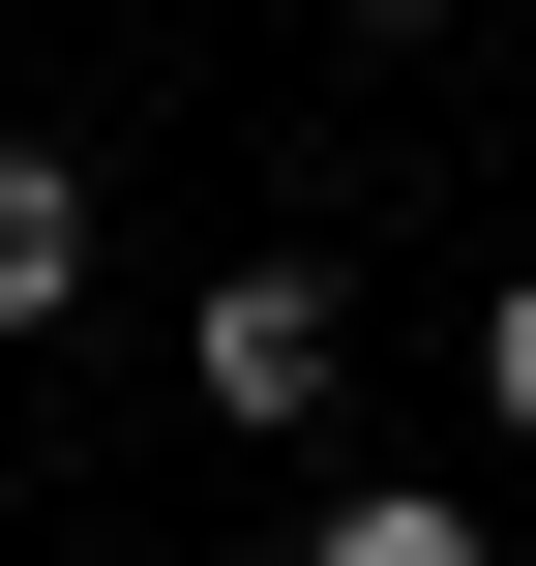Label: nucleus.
Returning a JSON list of instances; mask_svg holds the SVG:
<instances>
[{"instance_id":"nucleus-2","label":"nucleus","mask_w":536,"mask_h":566,"mask_svg":"<svg viewBox=\"0 0 536 566\" xmlns=\"http://www.w3.org/2000/svg\"><path fill=\"white\" fill-rule=\"evenodd\" d=\"M60 298H90V179H60V149H0V358H30Z\"/></svg>"},{"instance_id":"nucleus-5","label":"nucleus","mask_w":536,"mask_h":566,"mask_svg":"<svg viewBox=\"0 0 536 566\" xmlns=\"http://www.w3.org/2000/svg\"><path fill=\"white\" fill-rule=\"evenodd\" d=\"M388 30H448V0H388Z\"/></svg>"},{"instance_id":"nucleus-3","label":"nucleus","mask_w":536,"mask_h":566,"mask_svg":"<svg viewBox=\"0 0 536 566\" xmlns=\"http://www.w3.org/2000/svg\"><path fill=\"white\" fill-rule=\"evenodd\" d=\"M298 537H328V566H477V478H328Z\"/></svg>"},{"instance_id":"nucleus-1","label":"nucleus","mask_w":536,"mask_h":566,"mask_svg":"<svg viewBox=\"0 0 536 566\" xmlns=\"http://www.w3.org/2000/svg\"><path fill=\"white\" fill-rule=\"evenodd\" d=\"M179 388H209L239 448H298V418H328V269H298V239H269V269H209V328H179Z\"/></svg>"},{"instance_id":"nucleus-4","label":"nucleus","mask_w":536,"mask_h":566,"mask_svg":"<svg viewBox=\"0 0 536 566\" xmlns=\"http://www.w3.org/2000/svg\"><path fill=\"white\" fill-rule=\"evenodd\" d=\"M477 418H507V448H536V269H507V298H477Z\"/></svg>"}]
</instances>
